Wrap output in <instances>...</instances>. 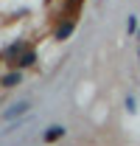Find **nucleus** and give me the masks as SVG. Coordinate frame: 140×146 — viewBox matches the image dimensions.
Segmentation results:
<instances>
[{
  "instance_id": "nucleus-1",
  "label": "nucleus",
  "mask_w": 140,
  "mask_h": 146,
  "mask_svg": "<svg viewBox=\"0 0 140 146\" xmlns=\"http://www.w3.org/2000/svg\"><path fill=\"white\" fill-rule=\"evenodd\" d=\"M25 112H28V104L22 101V104H17V107H14V110H9V112H6V118L11 121V118H17V115H25Z\"/></svg>"
},
{
  "instance_id": "nucleus-2",
  "label": "nucleus",
  "mask_w": 140,
  "mask_h": 146,
  "mask_svg": "<svg viewBox=\"0 0 140 146\" xmlns=\"http://www.w3.org/2000/svg\"><path fill=\"white\" fill-rule=\"evenodd\" d=\"M59 135H65V129H62V127H51V129H48V135H45V138H48V141H56Z\"/></svg>"
},
{
  "instance_id": "nucleus-3",
  "label": "nucleus",
  "mask_w": 140,
  "mask_h": 146,
  "mask_svg": "<svg viewBox=\"0 0 140 146\" xmlns=\"http://www.w3.org/2000/svg\"><path fill=\"white\" fill-rule=\"evenodd\" d=\"M70 31H73V25H70V23H67V25H62V28H59V31H56V36H59V39H62V36H67Z\"/></svg>"
}]
</instances>
